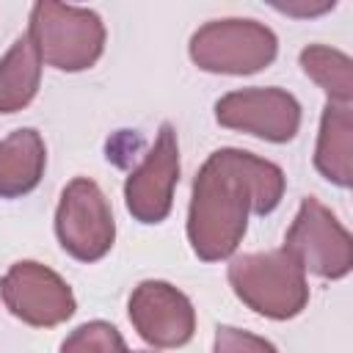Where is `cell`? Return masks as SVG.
Wrapping results in <instances>:
<instances>
[{"mask_svg":"<svg viewBox=\"0 0 353 353\" xmlns=\"http://www.w3.org/2000/svg\"><path fill=\"white\" fill-rule=\"evenodd\" d=\"M284 171L243 149L212 152L193 179L188 240L199 259L218 262L237 251L248 215H268L284 196Z\"/></svg>","mask_w":353,"mask_h":353,"instance_id":"cell-1","label":"cell"},{"mask_svg":"<svg viewBox=\"0 0 353 353\" xmlns=\"http://www.w3.org/2000/svg\"><path fill=\"white\" fill-rule=\"evenodd\" d=\"M226 276L234 295L262 317L290 320L309 303L306 273L284 248L234 256Z\"/></svg>","mask_w":353,"mask_h":353,"instance_id":"cell-2","label":"cell"},{"mask_svg":"<svg viewBox=\"0 0 353 353\" xmlns=\"http://www.w3.org/2000/svg\"><path fill=\"white\" fill-rule=\"evenodd\" d=\"M28 39L44 63L61 72H83L105 50V25L91 8L44 0L30 8Z\"/></svg>","mask_w":353,"mask_h":353,"instance_id":"cell-3","label":"cell"},{"mask_svg":"<svg viewBox=\"0 0 353 353\" xmlns=\"http://www.w3.org/2000/svg\"><path fill=\"white\" fill-rule=\"evenodd\" d=\"M188 50L193 63L204 72L254 74L273 63L279 39L256 19H215L190 36Z\"/></svg>","mask_w":353,"mask_h":353,"instance_id":"cell-4","label":"cell"},{"mask_svg":"<svg viewBox=\"0 0 353 353\" xmlns=\"http://www.w3.org/2000/svg\"><path fill=\"white\" fill-rule=\"evenodd\" d=\"M284 251L303 268V273L320 279H345L353 268L350 232L314 196L301 201L298 215L287 229Z\"/></svg>","mask_w":353,"mask_h":353,"instance_id":"cell-5","label":"cell"},{"mask_svg":"<svg viewBox=\"0 0 353 353\" xmlns=\"http://www.w3.org/2000/svg\"><path fill=\"white\" fill-rule=\"evenodd\" d=\"M55 234L61 248L80 262H97L113 248V212L94 179L77 176L63 188L55 210Z\"/></svg>","mask_w":353,"mask_h":353,"instance_id":"cell-6","label":"cell"},{"mask_svg":"<svg viewBox=\"0 0 353 353\" xmlns=\"http://www.w3.org/2000/svg\"><path fill=\"white\" fill-rule=\"evenodd\" d=\"M0 298L6 309L36 328H52L74 314L72 287L47 265L22 259L14 262L0 279Z\"/></svg>","mask_w":353,"mask_h":353,"instance_id":"cell-7","label":"cell"},{"mask_svg":"<svg viewBox=\"0 0 353 353\" xmlns=\"http://www.w3.org/2000/svg\"><path fill=\"white\" fill-rule=\"evenodd\" d=\"M215 119L226 130L287 143L298 135L301 105L284 88H240L215 102Z\"/></svg>","mask_w":353,"mask_h":353,"instance_id":"cell-8","label":"cell"},{"mask_svg":"<svg viewBox=\"0 0 353 353\" xmlns=\"http://www.w3.org/2000/svg\"><path fill=\"white\" fill-rule=\"evenodd\" d=\"M176 182H179V143L174 127L165 121L143 163L124 182V204L130 215L141 223L165 221L174 204Z\"/></svg>","mask_w":353,"mask_h":353,"instance_id":"cell-9","label":"cell"},{"mask_svg":"<svg viewBox=\"0 0 353 353\" xmlns=\"http://www.w3.org/2000/svg\"><path fill=\"white\" fill-rule=\"evenodd\" d=\"M130 320L143 342L154 347H182L196 331V309L185 292L168 281H141L130 295Z\"/></svg>","mask_w":353,"mask_h":353,"instance_id":"cell-10","label":"cell"},{"mask_svg":"<svg viewBox=\"0 0 353 353\" xmlns=\"http://www.w3.org/2000/svg\"><path fill=\"white\" fill-rule=\"evenodd\" d=\"M314 168L334 185L350 188L353 182V113L350 105L328 102L320 119L314 146Z\"/></svg>","mask_w":353,"mask_h":353,"instance_id":"cell-11","label":"cell"},{"mask_svg":"<svg viewBox=\"0 0 353 353\" xmlns=\"http://www.w3.org/2000/svg\"><path fill=\"white\" fill-rule=\"evenodd\" d=\"M47 149L36 130H14L0 141V196L19 199L30 193L44 174Z\"/></svg>","mask_w":353,"mask_h":353,"instance_id":"cell-12","label":"cell"},{"mask_svg":"<svg viewBox=\"0 0 353 353\" xmlns=\"http://www.w3.org/2000/svg\"><path fill=\"white\" fill-rule=\"evenodd\" d=\"M41 83V58L33 41L19 36L0 61V113L22 110L39 91Z\"/></svg>","mask_w":353,"mask_h":353,"instance_id":"cell-13","label":"cell"},{"mask_svg":"<svg viewBox=\"0 0 353 353\" xmlns=\"http://www.w3.org/2000/svg\"><path fill=\"white\" fill-rule=\"evenodd\" d=\"M301 69L306 77H312L328 97V102L350 105L353 99V63L345 52L325 47V44H309L301 50Z\"/></svg>","mask_w":353,"mask_h":353,"instance_id":"cell-14","label":"cell"},{"mask_svg":"<svg viewBox=\"0 0 353 353\" xmlns=\"http://www.w3.org/2000/svg\"><path fill=\"white\" fill-rule=\"evenodd\" d=\"M61 353H130V347L110 323L91 320L61 342Z\"/></svg>","mask_w":353,"mask_h":353,"instance_id":"cell-15","label":"cell"},{"mask_svg":"<svg viewBox=\"0 0 353 353\" xmlns=\"http://www.w3.org/2000/svg\"><path fill=\"white\" fill-rule=\"evenodd\" d=\"M212 353H279V350L265 336H256V334L234 328V325H221L215 331Z\"/></svg>","mask_w":353,"mask_h":353,"instance_id":"cell-16","label":"cell"}]
</instances>
